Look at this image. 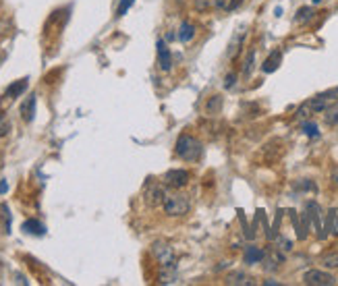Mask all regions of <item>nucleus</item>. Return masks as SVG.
I'll return each instance as SVG.
<instances>
[{
  "mask_svg": "<svg viewBox=\"0 0 338 286\" xmlns=\"http://www.w3.org/2000/svg\"><path fill=\"white\" fill-rule=\"evenodd\" d=\"M201 149H203V147H201L199 139H195V137H191V135H180V137L176 139V147H174L176 155L183 158L185 162H197L199 155H201Z\"/></svg>",
  "mask_w": 338,
  "mask_h": 286,
  "instance_id": "nucleus-1",
  "label": "nucleus"
},
{
  "mask_svg": "<svg viewBox=\"0 0 338 286\" xmlns=\"http://www.w3.org/2000/svg\"><path fill=\"white\" fill-rule=\"evenodd\" d=\"M191 207V201H189V195L185 193H172V195H166L164 199V212L168 216H185Z\"/></svg>",
  "mask_w": 338,
  "mask_h": 286,
  "instance_id": "nucleus-2",
  "label": "nucleus"
},
{
  "mask_svg": "<svg viewBox=\"0 0 338 286\" xmlns=\"http://www.w3.org/2000/svg\"><path fill=\"white\" fill-rule=\"evenodd\" d=\"M305 212H307V216H309V222H311V226H314L318 239L324 241V239L328 237V228L324 226V222H322V207H320L316 201H307Z\"/></svg>",
  "mask_w": 338,
  "mask_h": 286,
  "instance_id": "nucleus-3",
  "label": "nucleus"
},
{
  "mask_svg": "<svg viewBox=\"0 0 338 286\" xmlns=\"http://www.w3.org/2000/svg\"><path fill=\"white\" fill-rule=\"evenodd\" d=\"M303 282L309 286H332L334 284V276L324 272V270H309L303 274Z\"/></svg>",
  "mask_w": 338,
  "mask_h": 286,
  "instance_id": "nucleus-4",
  "label": "nucleus"
},
{
  "mask_svg": "<svg viewBox=\"0 0 338 286\" xmlns=\"http://www.w3.org/2000/svg\"><path fill=\"white\" fill-rule=\"evenodd\" d=\"M151 253H153V255H156V259L162 264V268L174 266V259H172V247H168L166 243L156 241V243L151 245Z\"/></svg>",
  "mask_w": 338,
  "mask_h": 286,
  "instance_id": "nucleus-5",
  "label": "nucleus"
},
{
  "mask_svg": "<svg viewBox=\"0 0 338 286\" xmlns=\"http://www.w3.org/2000/svg\"><path fill=\"white\" fill-rule=\"evenodd\" d=\"M164 183L172 189H183L187 183H189V172L183 170V168H172L164 174Z\"/></svg>",
  "mask_w": 338,
  "mask_h": 286,
  "instance_id": "nucleus-6",
  "label": "nucleus"
},
{
  "mask_svg": "<svg viewBox=\"0 0 338 286\" xmlns=\"http://www.w3.org/2000/svg\"><path fill=\"white\" fill-rule=\"evenodd\" d=\"M156 48H158V65H160V69H162V71H170V69H172V54H170L166 42H164V40H158V42H156Z\"/></svg>",
  "mask_w": 338,
  "mask_h": 286,
  "instance_id": "nucleus-7",
  "label": "nucleus"
},
{
  "mask_svg": "<svg viewBox=\"0 0 338 286\" xmlns=\"http://www.w3.org/2000/svg\"><path fill=\"white\" fill-rule=\"evenodd\" d=\"M166 199V193H164V189L160 185H153L147 189V193H145V201L149 207H158L160 203H164Z\"/></svg>",
  "mask_w": 338,
  "mask_h": 286,
  "instance_id": "nucleus-8",
  "label": "nucleus"
},
{
  "mask_svg": "<svg viewBox=\"0 0 338 286\" xmlns=\"http://www.w3.org/2000/svg\"><path fill=\"white\" fill-rule=\"evenodd\" d=\"M27 89V79H19V81H15L13 85H9L7 87V91H5V95L3 98L5 100H9V102H13V100H17L19 95H23V91Z\"/></svg>",
  "mask_w": 338,
  "mask_h": 286,
  "instance_id": "nucleus-9",
  "label": "nucleus"
},
{
  "mask_svg": "<svg viewBox=\"0 0 338 286\" xmlns=\"http://www.w3.org/2000/svg\"><path fill=\"white\" fill-rule=\"evenodd\" d=\"M280 62H282V52H280V50H274V52H270V56L264 60L262 71H264V73H274L276 69L280 67Z\"/></svg>",
  "mask_w": 338,
  "mask_h": 286,
  "instance_id": "nucleus-10",
  "label": "nucleus"
},
{
  "mask_svg": "<svg viewBox=\"0 0 338 286\" xmlns=\"http://www.w3.org/2000/svg\"><path fill=\"white\" fill-rule=\"evenodd\" d=\"M264 257H266V251H264V249H259V247H255V245H249L247 249H245V255H243L245 264H249V266L259 264Z\"/></svg>",
  "mask_w": 338,
  "mask_h": 286,
  "instance_id": "nucleus-11",
  "label": "nucleus"
},
{
  "mask_svg": "<svg viewBox=\"0 0 338 286\" xmlns=\"http://www.w3.org/2000/svg\"><path fill=\"white\" fill-rule=\"evenodd\" d=\"M36 93H32L29 98L23 102V106H21V118L25 120V122H32L34 120V116H36Z\"/></svg>",
  "mask_w": 338,
  "mask_h": 286,
  "instance_id": "nucleus-12",
  "label": "nucleus"
},
{
  "mask_svg": "<svg viewBox=\"0 0 338 286\" xmlns=\"http://www.w3.org/2000/svg\"><path fill=\"white\" fill-rule=\"evenodd\" d=\"M193 36H195V27H193L189 21H183V23H180V27H178V34H176V38H178L183 44H189V42L193 40Z\"/></svg>",
  "mask_w": 338,
  "mask_h": 286,
  "instance_id": "nucleus-13",
  "label": "nucleus"
},
{
  "mask_svg": "<svg viewBox=\"0 0 338 286\" xmlns=\"http://www.w3.org/2000/svg\"><path fill=\"white\" fill-rule=\"evenodd\" d=\"M21 230L23 232H27V235H36V237H42L44 232H46V228H44V224H40L38 220H25L23 222V226H21Z\"/></svg>",
  "mask_w": 338,
  "mask_h": 286,
  "instance_id": "nucleus-14",
  "label": "nucleus"
},
{
  "mask_svg": "<svg viewBox=\"0 0 338 286\" xmlns=\"http://www.w3.org/2000/svg\"><path fill=\"white\" fill-rule=\"evenodd\" d=\"M324 120H326V124H330V126L338 124V100L326 106V110H324Z\"/></svg>",
  "mask_w": 338,
  "mask_h": 286,
  "instance_id": "nucleus-15",
  "label": "nucleus"
},
{
  "mask_svg": "<svg viewBox=\"0 0 338 286\" xmlns=\"http://www.w3.org/2000/svg\"><path fill=\"white\" fill-rule=\"evenodd\" d=\"M253 67H255V48H249L247 56H245V60H243V75L249 77L253 73Z\"/></svg>",
  "mask_w": 338,
  "mask_h": 286,
  "instance_id": "nucleus-16",
  "label": "nucleus"
},
{
  "mask_svg": "<svg viewBox=\"0 0 338 286\" xmlns=\"http://www.w3.org/2000/svg\"><path fill=\"white\" fill-rule=\"evenodd\" d=\"M328 232H332L334 237H338V207L328 212V224H326Z\"/></svg>",
  "mask_w": 338,
  "mask_h": 286,
  "instance_id": "nucleus-17",
  "label": "nucleus"
},
{
  "mask_svg": "<svg viewBox=\"0 0 338 286\" xmlns=\"http://www.w3.org/2000/svg\"><path fill=\"white\" fill-rule=\"evenodd\" d=\"M243 38H245V29H239L237 36H235L232 42H230V46H228V58H235V54L239 52V46L243 44Z\"/></svg>",
  "mask_w": 338,
  "mask_h": 286,
  "instance_id": "nucleus-18",
  "label": "nucleus"
},
{
  "mask_svg": "<svg viewBox=\"0 0 338 286\" xmlns=\"http://www.w3.org/2000/svg\"><path fill=\"white\" fill-rule=\"evenodd\" d=\"M311 17H314V9H311V7H301V9L297 11V17H295V21L303 25V23H307V21H309Z\"/></svg>",
  "mask_w": 338,
  "mask_h": 286,
  "instance_id": "nucleus-19",
  "label": "nucleus"
},
{
  "mask_svg": "<svg viewBox=\"0 0 338 286\" xmlns=\"http://www.w3.org/2000/svg\"><path fill=\"white\" fill-rule=\"evenodd\" d=\"M220 104H222V98H220V95H214V98H210L207 104H205V112L207 114H216L220 110Z\"/></svg>",
  "mask_w": 338,
  "mask_h": 286,
  "instance_id": "nucleus-20",
  "label": "nucleus"
},
{
  "mask_svg": "<svg viewBox=\"0 0 338 286\" xmlns=\"http://www.w3.org/2000/svg\"><path fill=\"white\" fill-rule=\"evenodd\" d=\"M322 266L324 268H338V251L326 253V255L322 257Z\"/></svg>",
  "mask_w": 338,
  "mask_h": 286,
  "instance_id": "nucleus-21",
  "label": "nucleus"
},
{
  "mask_svg": "<svg viewBox=\"0 0 338 286\" xmlns=\"http://www.w3.org/2000/svg\"><path fill=\"white\" fill-rule=\"evenodd\" d=\"M226 284H251V282L243 272H235V274L226 276Z\"/></svg>",
  "mask_w": 338,
  "mask_h": 286,
  "instance_id": "nucleus-22",
  "label": "nucleus"
},
{
  "mask_svg": "<svg viewBox=\"0 0 338 286\" xmlns=\"http://www.w3.org/2000/svg\"><path fill=\"white\" fill-rule=\"evenodd\" d=\"M303 131L307 137H320V131H318V124L316 122H303Z\"/></svg>",
  "mask_w": 338,
  "mask_h": 286,
  "instance_id": "nucleus-23",
  "label": "nucleus"
},
{
  "mask_svg": "<svg viewBox=\"0 0 338 286\" xmlns=\"http://www.w3.org/2000/svg\"><path fill=\"white\" fill-rule=\"evenodd\" d=\"M212 5H214V0H193V9L197 13H207Z\"/></svg>",
  "mask_w": 338,
  "mask_h": 286,
  "instance_id": "nucleus-24",
  "label": "nucleus"
},
{
  "mask_svg": "<svg viewBox=\"0 0 338 286\" xmlns=\"http://www.w3.org/2000/svg\"><path fill=\"white\" fill-rule=\"evenodd\" d=\"M133 3H135V0H120V5H118V9H116V17H125L127 11L133 7Z\"/></svg>",
  "mask_w": 338,
  "mask_h": 286,
  "instance_id": "nucleus-25",
  "label": "nucleus"
},
{
  "mask_svg": "<svg viewBox=\"0 0 338 286\" xmlns=\"http://www.w3.org/2000/svg\"><path fill=\"white\" fill-rule=\"evenodd\" d=\"M320 95H322V98H326L328 102H336L338 100V87H332V89H328V91H324Z\"/></svg>",
  "mask_w": 338,
  "mask_h": 286,
  "instance_id": "nucleus-26",
  "label": "nucleus"
},
{
  "mask_svg": "<svg viewBox=\"0 0 338 286\" xmlns=\"http://www.w3.org/2000/svg\"><path fill=\"white\" fill-rule=\"evenodd\" d=\"M235 83H237V75H235V73H230V75L224 77V87H226V89H232Z\"/></svg>",
  "mask_w": 338,
  "mask_h": 286,
  "instance_id": "nucleus-27",
  "label": "nucleus"
},
{
  "mask_svg": "<svg viewBox=\"0 0 338 286\" xmlns=\"http://www.w3.org/2000/svg\"><path fill=\"white\" fill-rule=\"evenodd\" d=\"M241 3H243V0H230L226 9H228V11H237V9L241 7Z\"/></svg>",
  "mask_w": 338,
  "mask_h": 286,
  "instance_id": "nucleus-28",
  "label": "nucleus"
},
{
  "mask_svg": "<svg viewBox=\"0 0 338 286\" xmlns=\"http://www.w3.org/2000/svg\"><path fill=\"white\" fill-rule=\"evenodd\" d=\"M280 245H282L280 249H284V251H291V249H293V243L287 241V239H280Z\"/></svg>",
  "mask_w": 338,
  "mask_h": 286,
  "instance_id": "nucleus-29",
  "label": "nucleus"
},
{
  "mask_svg": "<svg viewBox=\"0 0 338 286\" xmlns=\"http://www.w3.org/2000/svg\"><path fill=\"white\" fill-rule=\"evenodd\" d=\"M9 129H11V124H9V122H3V124H0V137L7 135V133H9Z\"/></svg>",
  "mask_w": 338,
  "mask_h": 286,
  "instance_id": "nucleus-30",
  "label": "nucleus"
},
{
  "mask_svg": "<svg viewBox=\"0 0 338 286\" xmlns=\"http://www.w3.org/2000/svg\"><path fill=\"white\" fill-rule=\"evenodd\" d=\"M214 7H216V9H226L228 3H226V0H214Z\"/></svg>",
  "mask_w": 338,
  "mask_h": 286,
  "instance_id": "nucleus-31",
  "label": "nucleus"
},
{
  "mask_svg": "<svg viewBox=\"0 0 338 286\" xmlns=\"http://www.w3.org/2000/svg\"><path fill=\"white\" fill-rule=\"evenodd\" d=\"M332 185H334V187H338V166L332 170Z\"/></svg>",
  "mask_w": 338,
  "mask_h": 286,
  "instance_id": "nucleus-32",
  "label": "nucleus"
},
{
  "mask_svg": "<svg viewBox=\"0 0 338 286\" xmlns=\"http://www.w3.org/2000/svg\"><path fill=\"white\" fill-rule=\"evenodd\" d=\"M7 191H9V183H7V180H3V183H0V195L7 193Z\"/></svg>",
  "mask_w": 338,
  "mask_h": 286,
  "instance_id": "nucleus-33",
  "label": "nucleus"
},
{
  "mask_svg": "<svg viewBox=\"0 0 338 286\" xmlns=\"http://www.w3.org/2000/svg\"><path fill=\"white\" fill-rule=\"evenodd\" d=\"M322 3V0H314V5H320Z\"/></svg>",
  "mask_w": 338,
  "mask_h": 286,
  "instance_id": "nucleus-34",
  "label": "nucleus"
}]
</instances>
